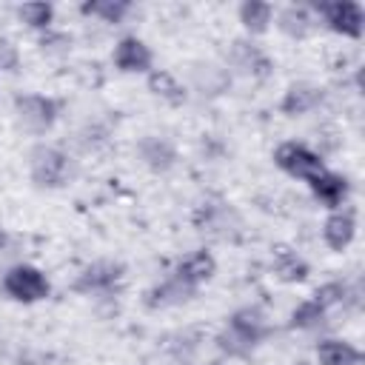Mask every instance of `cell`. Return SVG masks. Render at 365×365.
Instances as JSON below:
<instances>
[{"instance_id": "6da1fadb", "label": "cell", "mask_w": 365, "mask_h": 365, "mask_svg": "<svg viewBox=\"0 0 365 365\" xmlns=\"http://www.w3.org/2000/svg\"><path fill=\"white\" fill-rule=\"evenodd\" d=\"M265 331H268L265 319L257 308H240L231 314V319H228L225 331L217 336V342L228 356H245V354H251L254 345H259Z\"/></svg>"}, {"instance_id": "7a4b0ae2", "label": "cell", "mask_w": 365, "mask_h": 365, "mask_svg": "<svg viewBox=\"0 0 365 365\" xmlns=\"http://www.w3.org/2000/svg\"><path fill=\"white\" fill-rule=\"evenodd\" d=\"M29 177L40 188H63L71 180V157L57 145H34L29 154Z\"/></svg>"}, {"instance_id": "3957f363", "label": "cell", "mask_w": 365, "mask_h": 365, "mask_svg": "<svg viewBox=\"0 0 365 365\" xmlns=\"http://www.w3.org/2000/svg\"><path fill=\"white\" fill-rule=\"evenodd\" d=\"M3 291L14 302L31 305V302H40V299H46L51 294V282H48V277L37 265L20 262V265H11L3 274Z\"/></svg>"}, {"instance_id": "277c9868", "label": "cell", "mask_w": 365, "mask_h": 365, "mask_svg": "<svg viewBox=\"0 0 365 365\" xmlns=\"http://www.w3.org/2000/svg\"><path fill=\"white\" fill-rule=\"evenodd\" d=\"M274 163H277V168H282L288 177H297V180H302V182H311L314 177H319V174L325 171L322 157H319L314 148H308L305 143H294V140L277 145Z\"/></svg>"}, {"instance_id": "5b68a950", "label": "cell", "mask_w": 365, "mask_h": 365, "mask_svg": "<svg viewBox=\"0 0 365 365\" xmlns=\"http://www.w3.org/2000/svg\"><path fill=\"white\" fill-rule=\"evenodd\" d=\"M14 114H17L23 128L43 134L57 123L60 106H57V100H51L46 94H17L14 97Z\"/></svg>"}, {"instance_id": "8992f818", "label": "cell", "mask_w": 365, "mask_h": 365, "mask_svg": "<svg viewBox=\"0 0 365 365\" xmlns=\"http://www.w3.org/2000/svg\"><path fill=\"white\" fill-rule=\"evenodd\" d=\"M319 17L325 20V26L342 37L359 40L362 37V6L359 3H348V0H334V3H319L317 6Z\"/></svg>"}, {"instance_id": "52a82bcc", "label": "cell", "mask_w": 365, "mask_h": 365, "mask_svg": "<svg viewBox=\"0 0 365 365\" xmlns=\"http://www.w3.org/2000/svg\"><path fill=\"white\" fill-rule=\"evenodd\" d=\"M123 274H125L123 262H114V259H97V262L86 265V268L77 274V279H74L71 288H74L77 294H103V291L114 288V285L123 279Z\"/></svg>"}, {"instance_id": "ba28073f", "label": "cell", "mask_w": 365, "mask_h": 365, "mask_svg": "<svg viewBox=\"0 0 365 365\" xmlns=\"http://www.w3.org/2000/svg\"><path fill=\"white\" fill-rule=\"evenodd\" d=\"M111 60H114L117 71H123V74H148L151 66H154V51L137 34H125L114 46Z\"/></svg>"}, {"instance_id": "9c48e42d", "label": "cell", "mask_w": 365, "mask_h": 365, "mask_svg": "<svg viewBox=\"0 0 365 365\" xmlns=\"http://www.w3.org/2000/svg\"><path fill=\"white\" fill-rule=\"evenodd\" d=\"M214 274H217V259H214V254L205 251V248H197V251L185 254V257L177 262V268H174V277H177L180 282H185L188 288H194V291H197L202 282H208Z\"/></svg>"}, {"instance_id": "30bf717a", "label": "cell", "mask_w": 365, "mask_h": 365, "mask_svg": "<svg viewBox=\"0 0 365 365\" xmlns=\"http://www.w3.org/2000/svg\"><path fill=\"white\" fill-rule=\"evenodd\" d=\"M356 237V214L351 208H336L322 222V240L331 251H345Z\"/></svg>"}, {"instance_id": "8fae6325", "label": "cell", "mask_w": 365, "mask_h": 365, "mask_svg": "<svg viewBox=\"0 0 365 365\" xmlns=\"http://www.w3.org/2000/svg\"><path fill=\"white\" fill-rule=\"evenodd\" d=\"M308 188H311L314 200H317L319 205L331 208V211H336V208L348 200V194H351L348 180H345L342 174H336V171H328V168H325L319 177H314V180L308 182Z\"/></svg>"}, {"instance_id": "7c38bea8", "label": "cell", "mask_w": 365, "mask_h": 365, "mask_svg": "<svg viewBox=\"0 0 365 365\" xmlns=\"http://www.w3.org/2000/svg\"><path fill=\"white\" fill-rule=\"evenodd\" d=\"M322 103V88L311 86V83H294L288 86V91L279 100V111L285 117H302L308 111H314Z\"/></svg>"}, {"instance_id": "4fadbf2b", "label": "cell", "mask_w": 365, "mask_h": 365, "mask_svg": "<svg viewBox=\"0 0 365 365\" xmlns=\"http://www.w3.org/2000/svg\"><path fill=\"white\" fill-rule=\"evenodd\" d=\"M271 268H274V277L279 282H305L311 268L308 262L288 245H274V254H271Z\"/></svg>"}, {"instance_id": "5bb4252c", "label": "cell", "mask_w": 365, "mask_h": 365, "mask_svg": "<svg viewBox=\"0 0 365 365\" xmlns=\"http://www.w3.org/2000/svg\"><path fill=\"white\" fill-rule=\"evenodd\" d=\"M145 86H148V91H151L154 97H160V100L168 103V106H182V103L188 100L185 86H182L171 71H165V68H151L148 77H145Z\"/></svg>"}, {"instance_id": "9a60e30c", "label": "cell", "mask_w": 365, "mask_h": 365, "mask_svg": "<svg viewBox=\"0 0 365 365\" xmlns=\"http://www.w3.org/2000/svg\"><path fill=\"white\" fill-rule=\"evenodd\" d=\"M194 294H197L194 288H188L177 277H168V279H163V282H157L154 288L145 291V305L148 308H168V305H180L185 299H191Z\"/></svg>"}, {"instance_id": "2e32d148", "label": "cell", "mask_w": 365, "mask_h": 365, "mask_svg": "<svg viewBox=\"0 0 365 365\" xmlns=\"http://www.w3.org/2000/svg\"><path fill=\"white\" fill-rule=\"evenodd\" d=\"M317 362L319 365H359L362 354H359V348L354 342L328 336V339H322L317 345Z\"/></svg>"}, {"instance_id": "e0dca14e", "label": "cell", "mask_w": 365, "mask_h": 365, "mask_svg": "<svg viewBox=\"0 0 365 365\" xmlns=\"http://www.w3.org/2000/svg\"><path fill=\"white\" fill-rule=\"evenodd\" d=\"M137 151H140V160L151 171H168L174 165V160H177L174 145L168 140H163V137H143L140 145H137Z\"/></svg>"}, {"instance_id": "ac0fdd59", "label": "cell", "mask_w": 365, "mask_h": 365, "mask_svg": "<svg viewBox=\"0 0 365 365\" xmlns=\"http://www.w3.org/2000/svg\"><path fill=\"white\" fill-rule=\"evenodd\" d=\"M274 17H277V29L294 40L308 37L314 29V14L305 6H285V9L274 11Z\"/></svg>"}, {"instance_id": "d6986e66", "label": "cell", "mask_w": 365, "mask_h": 365, "mask_svg": "<svg viewBox=\"0 0 365 365\" xmlns=\"http://www.w3.org/2000/svg\"><path fill=\"white\" fill-rule=\"evenodd\" d=\"M240 23L245 26V31L251 34H265L268 26L274 23V6L271 3H262V0H245L240 9Z\"/></svg>"}, {"instance_id": "ffe728a7", "label": "cell", "mask_w": 365, "mask_h": 365, "mask_svg": "<svg viewBox=\"0 0 365 365\" xmlns=\"http://www.w3.org/2000/svg\"><path fill=\"white\" fill-rule=\"evenodd\" d=\"M234 63H237L245 74H251V77H268V74H271V60H268L254 43L237 40V43H234Z\"/></svg>"}, {"instance_id": "44dd1931", "label": "cell", "mask_w": 365, "mask_h": 365, "mask_svg": "<svg viewBox=\"0 0 365 365\" xmlns=\"http://www.w3.org/2000/svg\"><path fill=\"white\" fill-rule=\"evenodd\" d=\"M128 11H131L128 0H86V3H80V14L97 17L103 23H114V26L123 23Z\"/></svg>"}, {"instance_id": "7402d4cb", "label": "cell", "mask_w": 365, "mask_h": 365, "mask_svg": "<svg viewBox=\"0 0 365 365\" xmlns=\"http://www.w3.org/2000/svg\"><path fill=\"white\" fill-rule=\"evenodd\" d=\"M17 17L34 29V31H48L51 23H54V6L51 3H43V0H34V3H23L17 9Z\"/></svg>"}, {"instance_id": "603a6c76", "label": "cell", "mask_w": 365, "mask_h": 365, "mask_svg": "<svg viewBox=\"0 0 365 365\" xmlns=\"http://www.w3.org/2000/svg\"><path fill=\"white\" fill-rule=\"evenodd\" d=\"M322 319H325V311H322L314 299H305V302H299V305L291 311L288 328H294V331H311V328L322 325Z\"/></svg>"}, {"instance_id": "cb8c5ba5", "label": "cell", "mask_w": 365, "mask_h": 365, "mask_svg": "<svg viewBox=\"0 0 365 365\" xmlns=\"http://www.w3.org/2000/svg\"><path fill=\"white\" fill-rule=\"evenodd\" d=\"M325 314L331 311V308H336V305H342L345 299H348V285L345 282H325V285H319L317 291H314V297H311Z\"/></svg>"}, {"instance_id": "d4e9b609", "label": "cell", "mask_w": 365, "mask_h": 365, "mask_svg": "<svg viewBox=\"0 0 365 365\" xmlns=\"http://www.w3.org/2000/svg\"><path fill=\"white\" fill-rule=\"evenodd\" d=\"M20 68V51L11 40L0 37V71H17Z\"/></svg>"}, {"instance_id": "484cf974", "label": "cell", "mask_w": 365, "mask_h": 365, "mask_svg": "<svg viewBox=\"0 0 365 365\" xmlns=\"http://www.w3.org/2000/svg\"><path fill=\"white\" fill-rule=\"evenodd\" d=\"M68 46H71V37L68 34H63V31H43V37H40V48L43 51H68Z\"/></svg>"}, {"instance_id": "4316f807", "label": "cell", "mask_w": 365, "mask_h": 365, "mask_svg": "<svg viewBox=\"0 0 365 365\" xmlns=\"http://www.w3.org/2000/svg\"><path fill=\"white\" fill-rule=\"evenodd\" d=\"M6 242H9V237H6V231H3V228H0V251H3V248H6Z\"/></svg>"}]
</instances>
